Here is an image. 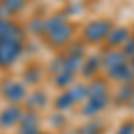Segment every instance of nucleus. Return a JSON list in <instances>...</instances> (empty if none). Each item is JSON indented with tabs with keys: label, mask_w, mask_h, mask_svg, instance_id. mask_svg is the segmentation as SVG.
<instances>
[{
	"label": "nucleus",
	"mask_w": 134,
	"mask_h": 134,
	"mask_svg": "<svg viewBox=\"0 0 134 134\" xmlns=\"http://www.w3.org/2000/svg\"><path fill=\"white\" fill-rule=\"evenodd\" d=\"M14 55H16V48L11 43H4L0 48V63H9Z\"/></svg>",
	"instance_id": "obj_1"
}]
</instances>
